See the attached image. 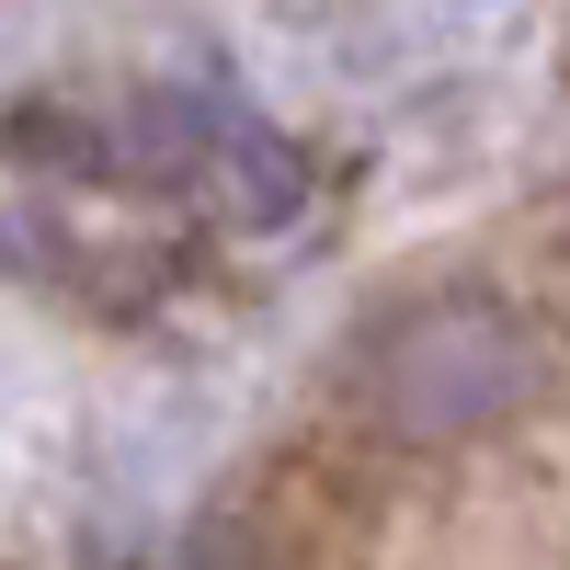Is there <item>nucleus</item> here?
Wrapping results in <instances>:
<instances>
[{"instance_id": "f257e3e1", "label": "nucleus", "mask_w": 570, "mask_h": 570, "mask_svg": "<svg viewBox=\"0 0 570 570\" xmlns=\"http://www.w3.org/2000/svg\"><path fill=\"white\" fill-rule=\"evenodd\" d=\"M12 149L46 160V171H69V183H115V195H183L217 228H274L308 195L297 137H274L252 104H228V91H171V80L23 104Z\"/></svg>"}, {"instance_id": "f03ea898", "label": "nucleus", "mask_w": 570, "mask_h": 570, "mask_svg": "<svg viewBox=\"0 0 570 570\" xmlns=\"http://www.w3.org/2000/svg\"><path fill=\"white\" fill-rule=\"evenodd\" d=\"M548 376L537 320L491 285H422L354 343V411L389 445H468L513 422Z\"/></svg>"}, {"instance_id": "7ed1b4c3", "label": "nucleus", "mask_w": 570, "mask_h": 570, "mask_svg": "<svg viewBox=\"0 0 570 570\" xmlns=\"http://www.w3.org/2000/svg\"><path fill=\"white\" fill-rule=\"evenodd\" d=\"M183 570H285V559L263 548V525H252V513H206V525L183 537Z\"/></svg>"}]
</instances>
